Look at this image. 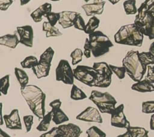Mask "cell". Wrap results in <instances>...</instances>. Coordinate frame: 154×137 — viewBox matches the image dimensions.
<instances>
[{
	"mask_svg": "<svg viewBox=\"0 0 154 137\" xmlns=\"http://www.w3.org/2000/svg\"><path fill=\"white\" fill-rule=\"evenodd\" d=\"M123 8L125 13L128 15L135 14L138 11V9L136 7V1L134 0H128L124 1Z\"/></svg>",
	"mask_w": 154,
	"mask_h": 137,
	"instance_id": "29",
	"label": "cell"
},
{
	"mask_svg": "<svg viewBox=\"0 0 154 137\" xmlns=\"http://www.w3.org/2000/svg\"><path fill=\"white\" fill-rule=\"evenodd\" d=\"M139 58L143 65L146 67L154 64V55L150 52H142L140 53Z\"/></svg>",
	"mask_w": 154,
	"mask_h": 137,
	"instance_id": "27",
	"label": "cell"
},
{
	"mask_svg": "<svg viewBox=\"0 0 154 137\" xmlns=\"http://www.w3.org/2000/svg\"><path fill=\"white\" fill-rule=\"evenodd\" d=\"M86 24L85 23L84 20L82 18V16L79 13L76 15L75 19L74 20V27L76 29H78L81 31H84L85 30Z\"/></svg>",
	"mask_w": 154,
	"mask_h": 137,
	"instance_id": "36",
	"label": "cell"
},
{
	"mask_svg": "<svg viewBox=\"0 0 154 137\" xmlns=\"http://www.w3.org/2000/svg\"><path fill=\"white\" fill-rule=\"evenodd\" d=\"M91 50L90 47L89 39L88 38H86L85 41V44L84 46V55L87 58H89L91 57Z\"/></svg>",
	"mask_w": 154,
	"mask_h": 137,
	"instance_id": "41",
	"label": "cell"
},
{
	"mask_svg": "<svg viewBox=\"0 0 154 137\" xmlns=\"http://www.w3.org/2000/svg\"><path fill=\"white\" fill-rule=\"evenodd\" d=\"M117 137H131V135L130 133H129L128 131H126V133L122 134V135H118Z\"/></svg>",
	"mask_w": 154,
	"mask_h": 137,
	"instance_id": "46",
	"label": "cell"
},
{
	"mask_svg": "<svg viewBox=\"0 0 154 137\" xmlns=\"http://www.w3.org/2000/svg\"><path fill=\"white\" fill-rule=\"evenodd\" d=\"M60 18L58 21V23L66 29L70 28L74 26V20L76 15L78 14V12L72 11H63L60 12Z\"/></svg>",
	"mask_w": 154,
	"mask_h": 137,
	"instance_id": "18",
	"label": "cell"
},
{
	"mask_svg": "<svg viewBox=\"0 0 154 137\" xmlns=\"http://www.w3.org/2000/svg\"><path fill=\"white\" fill-rule=\"evenodd\" d=\"M33 116L31 115L23 116V120L25 126L26 132H29L31 130L32 125L33 124Z\"/></svg>",
	"mask_w": 154,
	"mask_h": 137,
	"instance_id": "39",
	"label": "cell"
},
{
	"mask_svg": "<svg viewBox=\"0 0 154 137\" xmlns=\"http://www.w3.org/2000/svg\"><path fill=\"white\" fill-rule=\"evenodd\" d=\"M2 103H1V125L3 124V117H2Z\"/></svg>",
	"mask_w": 154,
	"mask_h": 137,
	"instance_id": "47",
	"label": "cell"
},
{
	"mask_svg": "<svg viewBox=\"0 0 154 137\" xmlns=\"http://www.w3.org/2000/svg\"><path fill=\"white\" fill-rule=\"evenodd\" d=\"M3 118L6 127L12 130H22V126L20 121L19 111L14 109L11 111L10 114L4 115Z\"/></svg>",
	"mask_w": 154,
	"mask_h": 137,
	"instance_id": "15",
	"label": "cell"
},
{
	"mask_svg": "<svg viewBox=\"0 0 154 137\" xmlns=\"http://www.w3.org/2000/svg\"><path fill=\"white\" fill-rule=\"evenodd\" d=\"M141 111L144 114H154V100L143 102Z\"/></svg>",
	"mask_w": 154,
	"mask_h": 137,
	"instance_id": "35",
	"label": "cell"
},
{
	"mask_svg": "<svg viewBox=\"0 0 154 137\" xmlns=\"http://www.w3.org/2000/svg\"><path fill=\"white\" fill-rule=\"evenodd\" d=\"M76 120L87 121L102 123L103 120L100 111L95 108L88 106L76 117Z\"/></svg>",
	"mask_w": 154,
	"mask_h": 137,
	"instance_id": "12",
	"label": "cell"
},
{
	"mask_svg": "<svg viewBox=\"0 0 154 137\" xmlns=\"http://www.w3.org/2000/svg\"><path fill=\"white\" fill-rule=\"evenodd\" d=\"M51 120H52V113L51 111H49L42 119L36 129L40 132H46L50 126Z\"/></svg>",
	"mask_w": 154,
	"mask_h": 137,
	"instance_id": "23",
	"label": "cell"
},
{
	"mask_svg": "<svg viewBox=\"0 0 154 137\" xmlns=\"http://www.w3.org/2000/svg\"><path fill=\"white\" fill-rule=\"evenodd\" d=\"M46 19L48 20V22L53 26L58 22L59 19L60 18V13H55V12H51L46 16Z\"/></svg>",
	"mask_w": 154,
	"mask_h": 137,
	"instance_id": "38",
	"label": "cell"
},
{
	"mask_svg": "<svg viewBox=\"0 0 154 137\" xmlns=\"http://www.w3.org/2000/svg\"><path fill=\"white\" fill-rule=\"evenodd\" d=\"M70 56L72 58V64L75 65L82 61L83 52L81 49L76 48L71 52Z\"/></svg>",
	"mask_w": 154,
	"mask_h": 137,
	"instance_id": "32",
	"label": "cell"
},
{
	"mask_svg": "<svg viewBox=\"0 0 154 137\" xmlns=\"http://www.w3.org/2000/svg\"><path fill=\"white\" fill-rule=\"evenodd\" d=\"M105 1H97L93 3L86 4L82 5V8L85 11L87 16H91L96 14H102L103 11Z\"/></svg>",
	"mask_w": 154,
	"mask_h": 137,
	"instance_id": "16",
	"label": "cell"
},
{
	"mask_svg": "<svg viewBox=\"0 0 154 137\" xmlns=\"http://www.w3.org/2000/svg\"><path fill=\"white\" fill-rule=\"evenodd\" d=\"M100 23V20L95 16L90 18L89 20L87 23L84 30V32L87 34H90L94 31L99 27Z\"/></svg>",
	"mask_w": 154,
	"mask_h": 137,
	"instance_id": "26",
	"label": "cell"
},
{
	"mask_svg": "<svg viewBox=\"0 0 154 137\" xmlns=\"http://www.w3.org/2000/svg\"><path fill=\"white\" fill-rule=\"evenodd\" d=\"M149 52H150L151 53H152L153 55H154V42H153L150 47H149Z\"/></svg>",
	"mask_w": 154,
	"mask_h": 137,
	"instance_id": "45",
	"label": "cell"
},
{
	"mask_svg": "<svg viewBox=\"0 0 154 137\" xmlns=\"http://www.w3.org/2000/svg\"><path fill=\"white\" fill-rule=\"evenodd\" d=\"M143 38V34L134 23L122 26L114 35L116 43L137 47L141 46Z\"/></svg>",
	"mask_w": 154,
	"mask_h": 137,
	"instance_id": "3",
	"label": "cell"
},
{
	"mask_svg": "<svg viewBox=\"0 0 154 137\" xmlns=\"http://www.w3.org/2000/svg\"><path fill=\"white\" fill-rule=\"evenodd\" d=\"M139 53L138 50H129L122 60L126 73L136 82L143 79L147 70V67L143 65L139 58Z\"/></svg>",
	"mask_w": 154,
	"mask_h": 137,
	"instance_id": "4",
	"label": "cell"
},
{
	"mask_svg": "<svg viewBox=\"0 0 154 137\" xmlns=\"http://www.w3.org/2000/svg\"><path fill=\"white\" fill-rule=\"evenodd\" d=\"M52 5L49 3L46 2L40 6H39L37 9L33 11L31 13V17L32 19L35 22L38 23L42 21L43 16L45 17L49 13L51 12Z\"/></svg>",
	"mask_w": 154,
	"mask_h": 137,
	"instance_id": "19",
	"label": "cell"
},
{
	"mask_svg": "<svg viewBox=\"0 0 154 137\" xmlns=\"http://www.w3.org/2000/svg\"><path fill=\"white\" fill-rule=\"evenodd\" d=\"M56 81L65 84L73 85L74 74L69 62L66 59H61L55 69Z\"/></svg>",
	"mask_w": 154,
	"mask_h": 137,
	"instance_id": "10",
	"label": "cell"
},
{
	"mask_svg": "<svg viewBox=\"0 0 154 137\" xmlns=\"http://www.w3.org/2000/svg\"><path fill=\"white\" fill-rule=\"evenodd\" d=\"M13 2V1L11 0H0V10L2 11L7 10Z\"/></svg>",
	"mask_w": 154,
	"mask_h": 137,
	"instance_id": "42",
	"label": "cell"
},
{
	"mask_svg": "<svg viewBox=\"0 0 154 137\" xmlns=\"http://www.w3.org/2000/svg\"><path fill=\"white\" fill-rule=\"evenodd\" d=\"M22 97L32 112L40 120L45 115L46 94L35 85H27L20 88Z\"/></svg>",
	"mask_w": 154,
	"mask_h": 137,
	"instance_id": "2",
	"label": "cell"
},
{
	"mask_svg": "<svg viewBox=\"0 0 154 137\" xmlns=\"http://www.w3.org/2000/svg\"><path fill=\"white\" fill-rule=\"evenodd\" d=\"M124 105L120 104L111 114V125L118 128L127 129L130 126L129 121L124 114Z\"/></svg>",
	"mask_w": 154,
	"mask_h": 137,
	"instance_id": "11",
	"label": "cell"
},
{
	"mask_svg": "<svg viewBox=\"0 0 154 137\" xmlns=\"http://www.w3.org/2000/svg\"><path fill=\"white\" fill-rule=\"evenodd\" d=\"M147 73L144 79L151 84H154V65H148L147 67Z\"/></svg>",
	"mask_w": 154,
	"mask_h": 137,
	"instance_id": "40",
	"label": "cell"
},
{
	"mask_svg": "<svg viewBox=\"0 0 154 137\" xmlns=\"http://www.w3.org/2000/svg\"><path fill=\"white\" fill-rule=\"evenodd\" d=\"M109 2H114V3H113V4H116V2H118L119 1H109Z\"/></svg>",
	"mask_w": 154,
	"mask_h": 137,
	"instance_id": "49",
	"label": "cell"
},
{
	"mask_svg": "<svg viewBox=\"0 0 154 137\" xmlns=\"http://www.w3.org/2000/svg\"><path fill=\"white\" fill-rule=\"evenodd\" d=\"M40 137H62V135L59 128L58 127H54L49 131L42 134Z\"/></svg>",
	"mask_w": 154,
	"mask_h": 137,
	"instance_id": "37",
	"label": "cell"
},
{
	"mask_svg": "<svg viewBox=\"0 0 154 137\" xmlns=\"http://www.w3.org/2000/svg\"><path fill=\"white\" fill-rule=\"evenodd\" d=\"M16 29L20 37V43L27 47H32L34 38V32L32 26L30 25L17 26Z\"/></svg>",
	"mask_w": 154,
	"mask_h": 137,
	"instance_id": "14",
	"label": "cell"
},
{
	"mask_svg": "<svg viewBox=\"0 0 154 137\" xmlns=\"http://www.w3.org/2000/svg\"><path fill=\"white\" fill-rule=\"evenodd\" d=\"M87 137H106V133L95 126H93L86 130Z\"/></svg>",
	"mask_w": 154,
	"mask_h": 137,
	"instance_id": "31",
	"label": "cell"
},
{
	"mask_svg": "<svg viewBox=\"0 0 154 137\" xmlns=\"http://www.w3.org/2000/svg\"><path fill=\"white\" fill-rule=\"evenodd\" d=\"M92 55L97 58L109 51L110 47L114 46L108 36L100 31H96L88 35Z\"/></svg>",
	"mask_w": 154,
	"mask_h": 137,
	"instance_id": "5",
	"label": "cell"
},
{
	"mask_svg": "<svg viewBox=\"0 0 154 137\" xmlns=\"http://www.w3.org/2000/svg\"><path fill=\"white\" fill-rule=\"evenodd\" d=\"M0 137H11L6 132H5L2 129L0 130Z\"/></svg>",
	"mask_w": 154,
	"mask_h": 137,
	"instance_id": "44",
	"label": "cell"
},
{
	"mask_svg": "<svg viewBox=\"0 0 154 137\" xmlns=\"http://www.w3.org/2000/svg\"><path fill=\"white\" fill-rule=\"evenodd\" d=\"M38 61L37 58L32 55L28 56L26 57L22 61L20 62L21 66L23 68H32L37 65Z\"/></svg>",
	"mask_w": 154,
	"mask_h": 137,
	"instance_id": "30",
	"label": "cell"
},
{
	"mask_svg": "<svg viewBox=\"0 0 154 137\" xmlns=\"http://www.w3.org/2000/svg\"><path fill=\"white\" fill-rule=\"evenodd\" d=\"M29 2V1H20V5H23V4H26L28 3Z\"/></svg>",
	"mask_w": 154,
	"mask_h": 137,
	"instance_id": "48",
	"label": "cell"
},
{
	"mask_svg": "<svg viewBox=\"0 0 154 137\" xmlns=\"http://www.w3.org/2000/svg\"><path fill=\"white\" fill-rule=\"evenodd\" d=\"M93 68L97 72V81L95 87L100 88H107L111 83L112 72L109 64L105 62H94Z\"/></svg>",
	"mask_w": 154,
	"mask_h": 137,
	"instance_id": "9",
	"label": "cell"
},
{
	"mask_svg": "<svg viewBox=\"0 0 154 137\" xmlns=\"http://www.w3.org/2000/svg\"><path fill=\"white\" fill-rule=\"evenodd\" d=\"M1 93L4 95H7L10 87V75H7L1 79Z\"/></svg>",
	"mask_w": 154,
	"mask_h": 137,
	"instance_id": "33",
	"label": "cell"
},
{
	"mask_svg": "<svg viewBox=\"0 0 154 137\" xmlns=\"http://www.w3.org/2000/svg\"><path fill=\"white\" fill-rule=\"evenodd\" d=\"M19 43H20V41L16 34H6L0 37V44L11 49L16 48Z\"/></svg>",
	"mask_w": 154,
	"mask_h": 137,
	"instance_id": "20",
	"label": "cell"
},
{
	"mask_svg": "<svg viewBox=\"0 0 154 137\" xmlns=\"http://www.w3.org/2000/svg\"><path fill=\"white\" fill-rule=\"evenodd\" d=\"M14 73L18 82L20 84V88H23L28 85L29 82V78L24 70L16 67L14 68Z\"/></svg>",
	"mask_w": 154,
	"mask_h": 137,
	"instance_id": "24",
	"label": "cell"
},
{
	"mask_svg": "<svg viewBox=\"0 0 154 137\" xmlns=\"http://www.w3.org/2000/svg\"><path fill=\"white\" fill-rule=\"evenodd\" d=\"M131 88L134 91L140 93L152 92L154 91V85L144 79L134 84Z\"/></svg>",
	"mask_w": 154,
	"mask_h": 137,
	"instance_id": "21",
	"label": "cell"
},
{
	"mask_svg": "<svg viewBox=\"0 0 154 137\" xmlns=\"http://www.w3.org/2000/svg\"><path fill=\"white\" fill-rule=\"evenodd\" d=\"M42 30L46 32L47 38L51 37H58L62 35V33L55 26H52L48 22H44L42 25Z\"/></svg>",
	"mask_w": 154,
	"mask_h": 137,
	"instance_id": "22",
	"label": "cell"
},
{
	"mask_svg": "<svg viewBox=\"0 0 154 137\" xmlns=\"http://www.w3.org/2000/svg\"><path fill=\"white\" fill-rule=\"evenodd\" d=\"M150 129L152 130H154V114H153L151 117H150Z\"/></svg>",
	"mask_w": 154,
	"mask_h": 137,
	"instance_id": "43",
	"label": "cell"
},
{
	"mask_svg": "<svg viewBox=\"0 0 154 137\" xmlns=\"http://www.w3.org/2000/svg\"><path fill=\"white\" fill-rule=\"evenodd\" d=\"M61 102L59 99H55L49 103V106L52 108V121L56 125L61 124L69 120V117L61 109Z\"/></svg>",
	"mask_w": 154,
	"mask_h": 137,
	"instance_id": "13",
	"label": "cell"
},
{
	"mask_svg": "<svg viewBox=\"0 0 154 137\" xmlns=\"http://www.w3.org/2000/svg\"><path fill=\"white\" fill-rule=\"evenodd\" d=\"M134 23L149 40L154 38V0H146L141 4Z\"/></svg>",
	"mask_w": 154,
	"mask_h": 137,
	"instance_id": "1",
	"label": "cell"
},
{
	"mask_svg": "<svg viewBox=\"0 0 154 137\" xmlns=\"http://www.w3.org/2000/svg\"><path fill=\"white\" fill-rule=\"evenodd\" d=\"M70 98L74 100H81L87 98V95L77 86L72 85L70 91Z\"/></svg>",
	"mask_w": 154,
	"mask_h": 137,
	"instance_id": "28",
	"label": "cell"
},
{
	"mask_svg": "<svg viewBox=\"0 0 154 137\" xmlns=\"http://www.w3.org/2000/svg\"><path fill=\"white\" fill-rule=\"evenodd\" d=\"M89 99L96 105L101 113L111 115L116 109L115 106L117 104V100L108 92L102 93L96 90H93Z\"/></svg>",
	"mask_w": 154,
	"mask_h": 137,
	"instance_id": "6",
	"label": "cell"
},
{
	"mask_svg": "<svg viewBox=\"0 0 154 137\" xmlns=\"http://www.w3.org/2000/svg\"><path fill=\"white\" fill-rule=\"evenodd\" d=\"M54 53V50L51 47H48L41 54L38 63L32 68L37 79L47 77L49 75Z\"/></svg>",
	"mask_w": 154,
	"mask_h": 137,
	"instance_id": "7",
	"label": "cell"
},
{
	"mask_svg": "<svg viewBox=\"0 0 154 137\" xmlns=\"http://www.w3.org/2000/svg\"><path fill=\"white\" fill-rule=\"evenodd\" d=\"M109 67L111 68L112 73H114L119 79H123L125 76L126 69L124 67H118L116 65H113L111 64H109Z\"/></svg>",
	"mask_w": 154,
	"mask_h": 137,
	"instance_id": "34",
	"label": "cell"
},
{
	"mask_svg": "<svg viewBox=\"0 0 154 137\" xmlns=\"http://www.w3.org/2000/svg\"><path fill=\"white\" fill-rule=\"evenodd\" d=\"M126 129L130 133L131 137H149L148 130L143 127L130 126Z\"/></svg>",
	"mask_w": 154,
	"mask_h": 137,
	"instance_id": "25",
	"label": "cell"
},
{
	"mask_svg": "<svg viewBox=\"0 0 154 137\" xmlns=\"http://www.w3.org/2000/svg\"><path fill=\"white\" fill-rule=\"evenodd\" d=\"M58 127L61 132L62 137H79L82 133L80 127L73 123L61 124Z\"/></svg>",
	"mask_w": 154,
	"mask_h": 137,
	"instance_id": "17",
	"label": "cell"
},
{
	"mask_svg": "<svg viewBox=\"0 0 154 137\" xmlns=\"http://www.w3.org/2000/svg\"><path fill=\"white\" fill-rule=\"evenodd\" d=\"M75 78L89 87H95L98 73L93 68L87 65H79L73 70Z\"/></svg>",
	"mask_w": 154,
	"mask_h": 137,
	"instance_id": "8",
	"label": "cell"
}]
</instances>
